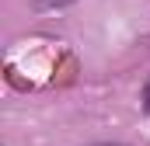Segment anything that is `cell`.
I'll use <instances>...</instances> for the list:
<instances>
[{
    "label": "cell",
    "mask_w": 150,
    "mask_h": 146,
    "mask_svg": "<svg viewBox=\"0 0 150 146\" xmlns=\"http://www.w3.org/2000/svg\"><path fill=\"white\" fill-rule=\"evenodd\" d=\"M74 0H32V11H56V7H67Z\"/></svg>",
    "instance_id": "cell-1"
},
{
    "label": "cell",
    "mask_w": 150,
    "mask_h": 146,
    "mask_svg": "<svg viewBox=\"0 0 150 146\" xmlns=\"http://www.w3.org/2000/svg\"><path fill=\"white\" fill-rule=\"evenodd\" d=\"M143 108L150 111V84H147V91H143Z\"/></svg>",
    "instance_id": "cell-2"
},
{
    "label": "cell",
    "mask_w": 150,
    "mask_h": 146,
    "mask_svg": "<svg viewBox=\"0 0 150 146\" xmlns=\"http://www.w3.org/2000/svg\"><path fill=\"white\" fill-rule=\"evenodd\" d=\"M94 146H122V143H94Z\"/></svg>",
    "instance_id": "cell-3"
}]
</instances>
